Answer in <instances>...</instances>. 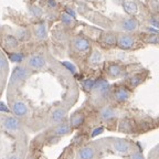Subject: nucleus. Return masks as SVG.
<instances>
[{
    "mask_svg": "<svg viewBox=\"0 0 159 159\" xmlns=\"http://www.w3.org/2000/svg\"><path fill=\"white\" fill-rule=\"evenodd\" d=\"M10 61L13 63H21L25 59V55L22 53H11L10 54Z\"/></svg>",
    "mask_w": 159,
    "mask_h": 159,
    "instance_id": "obj_23",
    "label": "nucleus"
},
{
    "mask_svg": "<svg viewBox=\"0 0 159 159\" xmlns=\"http://www.w3.org/2000/svg\"><path fill=\"white\" fill-rule=\"evenodd\" d=\"M29 75V71H28L27 67L25 66H17L13 70L11 77H10V85L13 86V85L18 84V83L22 82Z\"/></svg>",
    "mask_w": 159,
    "mask_h": 159,
    "instance_id": "obj_1",
    "label": "nucleus"
},
{
    "mask_svg": "<svg viewBox=\"0 0 159 159\" xmlns=\"http://www.w3.org/2000/svg\"><path fill=\"white\" fill-rule=\"evenodd\" d=\"M35 35L38 37V39L41 40L47 38V27H45L44 23L37 25V28H35Z\"/></svg>",
    "mask_w": 159,
    "mask_h": 159,
    "instance_id": "obj_19",
    "label": "nucleus"
},
{
    "mask_svg": "<svg viewBox=\"0 0 159 159\" xmlns=\"http://www.w3.org/2000/svg\"><path fill=\"white\" fill-rule=\"evenodd\" d=\"M135 45V39L129 34H120L117 37V47L120 50H130Z\"/></svg>",
    "mask_w": 159,
    "mask_h": 159,
    "instance_id": "obj_3",
    "label": "nucleus"
},
{
    "mask_svg": "<svg viewBox=\"0 0 159 159\" xmlns=\"http://www.w3.org/2000/svg\"><path fill=\"white\" fill-rule=\"evenodd\" d=\"M63 65H64L71 73H73V74L76 73V67L74 66V64H72V63H70V62H63Z\"/></svg>",
    "mask_w": 159,
    "mask_h": 159,
    "instance_id": "obj_27",
    "label": "nucleus"
},
{
    "mask_svg": "<svg viewBox=\"0 0 159 159\" xmlns=\"http://www.w3.org/2000/svg\"><path fill=\"white\" fill-rule=\"evenodd\" d=\"M71 124H66V123H62V124H59L57 127H55L54 132L53 134L55 136H64V135H67L70 132H71Z\"/></svg>",
    "mask_w": 159,
    "mask_h": 159,
    "instance_id": "obj_14",
    "label": "nucleus"
},
{
    "mask_svg": "<svg viewBox=\"0 0 159 159\" xmlns=\"http://www.w3.org/2000/svg\"><path fill=\"white\" fill-rule=\"evenodd\" d=\"M93 92L96 93L101 97L105 98L107 95L109 94V84L106 80L104 79H98L95 81L94 87H93Z\"/></svg>",
    "mask_w": 159,
    "mask_h": 159,
    "instance_id": "obj_2",
    "label": "nucleus"
},
{
    "mask_svg": "<svg viewBox=\"0 0 159 159\" xmlns=\"http://www.w3.org/2000/svg\"><path fill=\"white\" fill-rule=\"evenodd\" d=\"M103 57H102V53L98 52V51H94L89 57V62L92 63V64H98V63L102 62Z\"/></svg>",
    "mask_w": 159,
    "mask_h": 159,
    "instance_id": "obj_20",
    "label": "nucleus"
},
{
    "mask_svg": "<svg viewBox=\"0 0 159 159\" xmlns=\"http://www.w3.org/2000/svg\"><path fill=\"white\" fill-rule=\"evenodd\" d=\"M66 13H69L70 16H72V17L75 18V12L73 11L72 9H66Z\"/></svg>",
    "mask_w": 159,
    "mask_h": 159,
    "instance_id": "obj_35",
    "label": "nucleus"
},
{
    "mask_svg": "<svg viewBox=\"0 0 159 159\" xmlns=\"http://www.w3.org/2000/svg\"><path fill=\"white\" fill-rule=\"evenodd\" d=\"M101 42L106 48H113L114 45H117V35L114 33H104Z\"/></svg>",
    "mask_w": 159,
    "mask_h": 159,
    "instance_id": "obj_11",
    "label": "nucleus"
},
{
    "mask_svg": "<svg viewBox=\"0 0 159 159\" xmlns=\"http://www.w3.org/2000/svg\"><path fill=\"white\" fill-rule=\"evenodd\" d=\"M12 112L16 116L23 117L28 114V106L23 102H21V101H17L12 105Z\"/></svg>",
    "mask_w": 159,
    "mask_h": 159,
    "instance_id": "obj_8",
    "label": "nucleus"
},
{
    "mask_svg": "<svg viewBox=\"0 0 159 159\" xmlns=\"http://www.w3.org/2000/svg\"><path fill=\"white\" fill-rule=\"evenodd\" d=\"M130 159H145V158H144V156H143L142 152H133V154L130 155Z\"/></svg>",
    "mask_w": 159,
    "mask_h": 159,
    "instance_id": "obj_30",
    "label": "nucleus"
},
{
    "mask_svg": "<svg viewBox=\"0 0 159 159\" xmlns=\"http://www.w3.org/2000/svg\"><path fill=\"white\" fill-rule=\"evenodd\" d=\"M113 147L119 154H128L130 152V144L124 139H115L114 143H113Z\"/></svg>",
    "mask_w": 159,
    "mask_h": 159,
    "instance_id": "obj_6",
    "label": "nucleus"
},
{
    "mask_svg": "<svg viewBox=\"0 0 159 159\" xmlns=\"http://www.w3.org/2000/svg\"><path fill=\"white\" fill-rule=\"evenodd\" d=\"M18 38H19L20 40H25L28 38V33L25 30H19L18 31Z\"/></svg>",
    "mask_w": 159,
    "mask_h": 159,
    "instance_id": "obj_29",
    "label": "nucleus"
},
{
    "mask_svg": "<svg viewBox=\"0 0 159 159\" xmlns=\"http://www.w3.org/2000/svg\"><path fill=\"white\" fill-rule=\"evenodd\" d=\"M94 155L95 152L92 147H84L79 152L80 159H93L94 158Z\"/></svg>",
    "mask_w": 159,
    "mask_h": 159,
    "instance_id": "obj_17",
    "label": "nucleus"
},
{
    "mask_svg": "<svg viewBox=\"0 0 159 159\" xmlns=\"http://www.w3.org/2000/svg\"><path fill=\"white\" fill-rule=\"evenodd\" d=\"M137 28H138V22L137 20L134 19V18H127V19H124L122 22V29L124 30L125 32L130 33L136 31Z\"/></svg>",
    "mask_w": 159,
    "mask_h": 159,
    "instance_id": "obj_7",
    "label": "nucleus"
},
{
    "mask_svg": "<svg viewBox=\"0 0 159 159\" xmlns=\"http://www.w3.org/2000/svg\"><path fill=\"white\" fill-rule=\"evenodd\" d=\"M116 115H117L116 111L114 108H112V107H104L101 111V117H102V119L105 120V122H108L111 119L115 118Z\"/></svg>",
    "mask_w": 159,
    "mask_h": 159,
    "instance_id": "obj_15",
    "label": "nucleus"
},
{
    "mask_svg": "<svg viewBox=\"0 0 159 159\" xmlns=\"http://www.w3.org/2000/svg\"><path fill=\"white\" fill-rule=\"evenodd\" d=\"M148 30L150 31V32H152V33H159V30H157V29H155V28H152V27H149L148 28Z\"/></svg>",
    "mask_w": 159,
    "mask_h": 159,
    "instance_id": "obj_34",
    "label": "nucleus"
},
{
    "mask_svg": "<svg viewBox=\"0 0 159 159\" xmlns=\"http://www.w3.org/2000/svg\"><path fill=\"white\" fill-rule=\"evenodd\" d=\"M3 126L10 132H17L21 127V124L16 117H7L3 122Z\"/></svg>",
    "mask_w": 159,
    "mask_h": 159,
    "instance_id": "obj_10",
    "label": "nucleus"
},
{
    "mask_svg": "<svg viewBox=\"0 0 159 159\" xmlns=\"http://www.w3.org/2000/svg\"><path fill=\"white\" fill-rule=\"evenodd\" d=\"M95 81H96V80H93V79L84 80V81H83V83H82L83 89H86V91H93V87H94Z\"/></svg>",
    "mask_w": 159,
    "mask_h": 159,
    "instance_id": "obj_22",
    "label": "nucleus"
},
{
    "mask_svg": "<svg viewBox=\"0 0 159 159\" xmlns=\"http://www.w3.org/2000/svg\"><path fill=\"white\" fill-rule=\"evenodd\" d=\"M66 116V111L63 107H59V108L54 109L53 113L51 114V119L53 123H61Z\"/></svg>",
    "mask_w": 159,
    "mask_h": 159,
    "instance_id": "obj_13",
    "label": "nucleus"
},
{
    "mask_svg": "<svg viewBox=\"0 0 159 159\" xmlns=\"http://www.w3.org/2000/svg\"><path fill=\"white\" fill-rule=\"evenodd\" d=\"M61 19H62V22L66 25H71L73 22H74V17L70 16L69 13H66V12L63 13L62 17H61Z\"/></svg>",
    "mask_w": 159,
    "mask_h": 159,
    "instance_id": "obj_24",
    "label": "nucleus"
},
{
    "mask_svg": "<svg viewBox=\"0 0 159 159\" xmlns=\"http://www.w3.org/2000/svg\"><path fill=\"white\" fill-rule=\"evenodd\" d=\"M123 8L130 16H135L138 13V6L133 0H124L123 1Z\"/></svg>",
    "mask_w": 159,
    "mask_h": 159,
    "instance_id": "obj_12",
    "label": "nucleus"
},
{
    "mask_svg": "<svg viewBox=\"0 0 159 159\" xmlns=\"http://www.w3.org/2000/svg\"><path fill=\"white\" fill-rule=\"evenodd\" d=\"M5 43H6V45H7L8 48H12V49H15V48L18 47L17 38L12 37V35H8V37H6Z\"/></svg>",
    "mask_w": 159,
    "mask_h": 159,
    "instance_id": "obj_21",
    "label": "nucleus"
},
{
    "mask_svg": "<svg viewBox=\"0 0 159 159\" xmlns=\"http://www.w3.org/2000/svg\"><path fill=\"white\" fill-rule=\"evenodd\" d=\"M49 7H51V8H55L57 7V2H55V0H49Z\"/></svg>",
    "mask_w": 159,
    "mask_h": 159,
    "instance_id": "obj_33",
    "label": "nucleus"
},
{
    "mask_svg": "<svg viewBox=\"0 0 159 159\" xmlns=\"http://www.w3.org/2000/svg\"><path fill=\"white\" fill-rule=\"evenodd\" d=\"M47 65L45 59L40 54H34L28 60V66L33 70H41Z\"/></svg>",
    "mask_w": 159,
    "mask_h": 159,
    "instance_id": "obj_4",
    "label": "nucleus"
},
{
    "mask_svg": "<svg viewBox=\"0 0 159 159\" xmlns=\"http://www.w3.org/2000/svg\"><path fill=\"white\" fill-rule=\"evenodd\" d=\"M103 132H104V128H103V127H98V128H95L94 130L92 132V137H95V136H97V135L102 134Z\"/></svg>",
    "mask_w": 159,
    "mask_h": 159,
    "instance_id": "obj_31",
    "label": "nucleus"
},
{
    "mask_svg": "<svg viewBox=\"0 0 159 159\" xmlns=\"http://www.w3.org/2000/svg\"><path fill=\"white\" fill-rule=\"evenodd\" d=\"M84 122V115L83 114H74L72 117H71V126L74 127V128H77Z\"/></svg>",
    "mask_w": 159,
    "mask_h": 159,
    "instance_id": "obj_18",
    "label": "nucleus"
},
{
    "mask_svg": "<svg viewBox=\"0 0 159 159\" xmlns=\"http://www.w3.org/2000/svg\"><path fill=\"white\" fill-rule=\"evenodd\" d=\"M123 70L120 67V65L117 64V63H111L107 67V73L112 77H118L122 75Z\"/></svg>",
    "mask_w": 159,
    "mask_h": 159,
    "instance_id": "obj_16",
    "label": "nucleus"
},
{
    "mask_svg": "<svg viewBox=\"0 0 159 159\" xmlns=\"http://www.w3.org/2000/svg\"><path fill=\"white\" fill-rule=\"evenodd\" d=\"M8 69V62L3 55H0V71H5Z\"/></svg>",
    "mask_w": 159,
    "mask_h": 159,
    "instance_id": "obj_26",
    "label": "nucleus"
},
{
    "mask_svg": "<svg viewBox=\"0 0 159 159\" xmlns=\"http://www.w3.org/2000/svg\"><path fill=\"white\" fill-rule=\"evenodd\" d=\"M129 83H130V85L133 87H136L137 85H139L142 83V77L139 76V75H135V76H133L132 79L129 80Z\"/></svg>",
    "mask_w": 159,
    "mask_h": 159,
    "instance_id": "obj_25",
    "label": "nucleus"
},
{
    "mask_svg": "<svg viewBox=\"0 0 159 159\" xmlns=\"http://www.w3.org/2000/svg\"><path fill=\"white\" fill-rule=\"evenodd\" d=\"M157 152H158V155H159V146L157 147Z\"/></svg>",
    "mask_w": 159,
    "mask_h": 159,
    "instance_id": "obj_37",
    "label": "nucleus"
},
{
    "mask_svg": "<svg viewBox=\"0 0 159 159\" xmlns=\"http://www.w3.org/2000/svg\"><path fill=\"white\" fill-rule=\"evenodd\" d=\"M10 159H21V158H20L19 155H13V156L10 157Z\"/></svg>",
    "mask_w": 159,
    "mask_h": 159,
    "instance_id": "obj_36",
    "label": "nucleus"
},
{
    "mask_svg": "<svg viewBox=\"0 0 159 159\" xmlns=\"http://www.w3.org/2000/svg\"><path fill=\"white\" fill-rule=\"evenodd\" d=\"M0 112H2V113H8V112H9V108H8V107L6 106L2 102H0Z\"/></svg>",
    "mask_w": 159,
    "mask_h": 159,
    "instance_id": "obj_32",
    "label": "nucleus"
},
{
    "mask_svg": "<svg viewBox=\"0 0 159 159\" xmlns=\"http://www.w3.org/2000/svg\"><path fill=\"white\" fill-rule=\"evenodd\" d=\"M148 39L146 40L148 43H155V44H159V37L157 35H150V37H147Z\"/></svg>",
    "mask_w": 159,
    "mask_h": 159,
    "instance_id": "obj_28",
    "label": "nucleus"
},
{
    "mask_svg": "<svg viewBox=\"0 0 159 159\" xmlns=\"http://www.w3.org/2000/svg\"><path fill=\"white\" fill-rule=\"evenodd\" d=\"M73 45L79 52H87L91 49V43L87 39L82 37H77L73 41Z\"/></svg>",
    "mask_w": 159,
    "mask_h": 159,
    "instance_id": "obj_5",
    "label": "nucleus"
},
{
    "mask_svg": "<svg viewBox=\"0 0 159 159\" xmlns=\"http://www.w3.org/2000/svg\"><path fill=\"white\" fill-rule=\"evenodd\" d=\"M129 97H130V93L125 87H119V89H117L114 92V98L119 103L126 102V101L129 99Z\"/></svg>",
    "mask_w": 159,
    "mask_h": 159,
    "instance_id": "obj_9",
    "label": "nucleus"
}]
</instances>
